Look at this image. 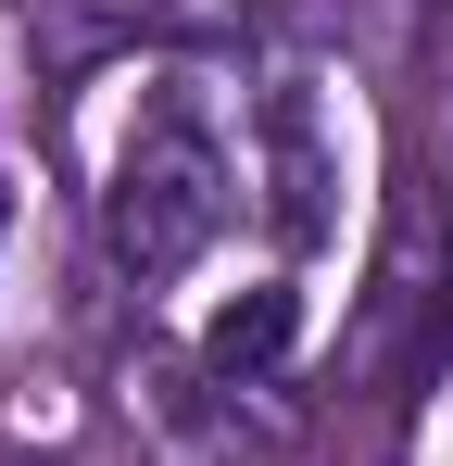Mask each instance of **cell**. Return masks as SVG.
<instances>
[{
	"label": "cell",
	"mask_w": 453,
	"mask_h": 466,
	"mask_svg": "<svg viewBox=\"0 0 453 466\" xmlns=\"http://www.w3.org/2000/svg\"><path fill=\"white\" fill-rule=\"evenodd\" d=\"M226 215V164L202 127H176V114H151L139 139L114 152V189H101V239H114V265L126 278H176Z\"/></svg>",
	"instance_id": "obj_1"
},
{
	"label": "cell",
	"mask_w": 453,
	"mask_h": 466,
	"mask_svg": "<svg viewBox=\"0 0 453 466\" xmlns=\"http://www.w3.org/2000/svg\"><path fill=\"white\" fill-rule=\"evenodd\" d=\"M290 328H302L290 290H239V303L202 328V366H215V379H265V366L290 353Z\"/></svg>",
	"instance_id": "obj_2"
},
{
	"label": "cell",
	"mask_w": 453,
	"mask_h": 466,
	"mask_svg": "<svg viewBox=\"0 0 453 466\" xmlns=\"http://www.w3.org/2000/svg\"><path fill=\"white\" fill-rule=\"evenodd\" d=\"M265 127H277V228H290V239H315V228H327V202H315L327 177H315V139H302V101H277Z\"/></svg>",
	"instance_id": "obj_3"
}]
</instances>
